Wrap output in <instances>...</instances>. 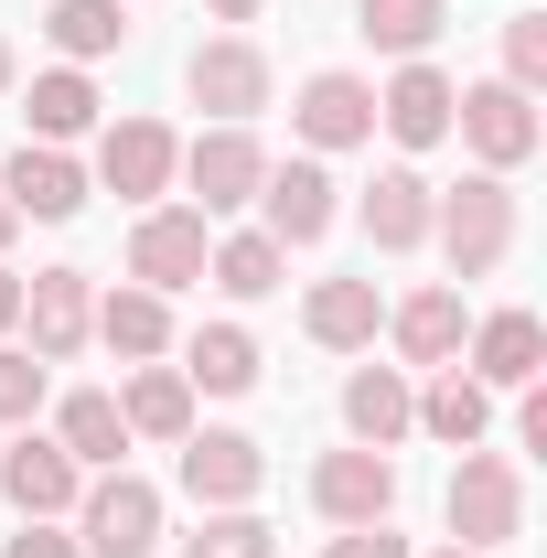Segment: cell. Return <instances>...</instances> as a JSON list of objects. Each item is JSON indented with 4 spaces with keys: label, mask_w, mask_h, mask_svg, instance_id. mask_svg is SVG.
<instances>
[{
    "label": "cell",
    "mask_w": 547,
    "mask_h": 558,
    "mask_svg": "<svg viewBox=\"0 0 547 558\" xmlns=\"http://www.w3.org/2000/svg\"><path fill=\"white\" fill-rule=\"evenodd\" d=\"M429 236H440L451 279H494L515 258V194H505V172H462L451 194H429Z\"/></svg>",
    "instance_id": "obj_1"
},
{
    "label": "cell",
    "mask_w": 547,
    "mask_h": 558,
    "mask_svg": "<svg viewBox=\"0 0 547 558\" xmlns=\"http://www.w3.org/2000/svg\"><path fill=\"white\" fill-rule=\"evenodd\" d=\"M451 130H462V150H473L483 172H515V161H537V97L526 86H505V75H483V86H451Z\"/></svg>",
    "instance_id": "obj_2"
},
{
    "label": "cell",
    "mask_w": 547,
    "mask_h": 558,
    "mask_svg": "<svg viewBox=\"0 0 547 558\" xmlns=\"http://www.w3.org/2000/svg\"><path fill=\"white\" fill-rule=\"evenodd\" d=\"M515 526H526V473H515L505 451H462V462H451V548L494 558Z\"/></svg>",
    "instance_id": "obj_3"
},
{
    "label": "cell",
    "mask_w": 547,
    "mask_h": 558,
    "mask_svg": "<svg viewBox=\"0 0 547 558\" xmlns=\"http://www.w3.org/2000/svg\"><path fill=\"white\" fill-rule=\"evenodd\" d=\"M11 333H33V365H75L86 354V333H97V279L86 269H33L22 279V323Z\"/></svg>",
    "instance_id": "obj_4"
},
{
    "label": "cell",
    "mask_w": 547,
    "mask_h": 558,
    "mask_svg": "<svg viewBox=\"0 0 547 558\" xmlns=\"http://www.w3.org/2000/svg\"><path fill=\"white\" fill-rule=\"evenodd\" d=\"M75 548L86 558H150L161 548V494L139 484V473H97V484L75 494Z\"/></svg>",
    "instance_id": "obj_5"
},
{
    "label": "cell",
    "mask_w": 547,
    "mask_h": 558,
    "mask_svg": "<svg viewBox=\"0 0 547 558\" xmlns=\"http://www.w3.org/2000/svg\"><path fill=\"white\" fill-rule=\"evenodd\" d=\"M183 97L205 108L215 130H247L269 108V54L247 33H215V44H194V65H183Z\"/></svg>",
    "instance_id": "obj_6"
},
{
    "label": "cell",
    "mask_w": 547,
    "mask_h": 558,
    "mask_svg": "<svg viewBox=\"0 0 547 558\" xmlns=\"http://www.w3.org/2000/svg\"><path fill=\"white\" fill-rule=\"evenodd\" d=\"M343 226V183L323 161H269V183H258V236L269 247H323Z\"/></svg>",
    "instance_id": "obj_7"
},
{
    "label": "cell",
    "mask_w": 547,
    "mask_h": 558,
    "mask_svg": "<svg viewBox=\"0 0 547 558\" xmlns=\"http://www.w3.org/2000/svg\"><path fill=\"white\" fill-rule=\"evenodd\" d=\"M205 258H215V226L194 205H139V226H130V279L139 290H194L205 279Z\"/></svg>",
    "instance_id": "obj_8"
},
{
    "label": "cell",
    "mask_w": 547,
    "mask_h": 558,
    "mask_svg": "<svg viewBox=\"0 0 547 558\" xmlns=\"http://www.w3.org/2000/svg\"><path fill=\"white\" fill-rule=\"evenodd\" d=\"M172 172H183V140L161 130V119H108V130H97V183H108L119 205H161Z\"/></svg>",
    "instance_id": "obj_9"
},
{
    "label": "cell",
    "mask_w": 547,
    "mask_h": 558,
    "mask_svg": "<svg viewBox=\"0 0 547 558\" xmlns=\"http://www.w3.org/2000/svg\"><path fill=\"white\" fill-rule=\"evenodd\" d=\"M312 505H323V526H376V515H398V451H365V440H343L312 462Z\"/></svg>",
    "instance_id": "obj_10"
},
{
    "label": "cell",
    "mask_w": 547,
    "mask_h": 558,
    "mask_svg": "<svg viewBox=\"0 0 547 558\" xmlns=\"http://www.w3.org/2000/svg\"><path fill=\"white\" fill-rule=\"evenodd\" d=\"M172 183H194V215H236V205H258V183H269V150H258V130H205L194 150H183V172Z\"/></svg>",
    "instance_id": "obj_11"
},
{
    "label": "cell",
    "mask_w": 547,
    "mask_h": 558,
    "mask_svg": "<svg viewBox=\"0 0 547 558\" xmlns=\"http://www.w3.org/2000/svg\"><path fill=\"white\" fill-rule=\"evenodd\" d=\"M172 451H183V494H194L205 515L215 505H258V484H269V451H258L247 429H183Z\"/></svg>",
    "instance_id": "obj_12"
},
{
    "label": "cell",
    "mask_w": 547,
    "mask_h": 558,
    "mask_svg": "<svg viewBox=\"0 0 547 558\" xmlns=\"http://www.w3.org/2000/svg\"><path fill=\"white\" fill-rule=\"evenodd\" d=\"M0 194H11L22 226H65V215H86V161L54 150V140H22V150L0 161Z\"/></svg>",
    "instance_id": "obj_13"
},
{
    "label": "cell",
    "mask_w": 547,
    "mask_h": 558,
    "mask_svg": "<svg viewBox=\"0 0 547 558\" xmlns=\"http://www.w3.org/2000/svg\"><path fill=\"white\" fill-rule=\"evenodd\" d=\"M0 494H11L22 515L65 526V515H75V494H86V473L65 462V440H54V429H22V440H0Z\"/></svg>",
    "instance_id": "obj_14"
},
{
    "label": "cell",
    "mask_w": 547,
    "mask_h": 558,
    "mask_svg": "<svg viewBox=\"0 0 547 558\" xmlns=\"http://www.w3.org/2000/svg\"><path fill=\"white\" fill-rule=\"evenodd\" d=\"M290 130L312 140V150H365V140H376V86H365V75H343V65L301 75V97H290Z\"/></svg>",
    "instance_id": "obj_15"
},
{
    "label": "cell",
    "mask_w": 547,
    "mask_h": 558,
    "mask_svg": "<svg viewBox=\"0 0 547 558\" xmlns=\"http://www.w3.org/2000/svg\"><path fill=\"white\" fill-rule=\"evenodd\" d=\"M376 130L398 140V150H440L451 140V75L429 65V54H409V65L376 86Z\"/></svg>",
    "instance_id": "obj_16"
},
{
    "label": "cell",
    "mask_w": 547,
    "mask_h": 558,
    "mask_svg": "<svg viewBox=\"0 0 547 558\" xmlns=\"http://www.w3.org/2000/svg\"><path fill=\"white\" fill-rule=\"evenodd\" d=\"M462 354H473L462 365L473 387H537L547 376V323L537 312H483L473 333H462Z\"/></svg>",
    "instance_id": "obj_17"
},
{
    "label": "cell",
    "mask_w": 547,
    "mask_h": 558,
    "mask_svg": "<svg viewBox=\"0 0 547 558\" xmlns=\"http://www.w3.org/2000/svg\"><path fill=\"white\" fill-rule=\"evenodd\" d=\"M301 333L323 354H365L376 333H387V301H376V279H323L312 301H301Z\"/></svg>",
    "instance_id": "obj_18"
},
{
    "label": "cell",
    "mask_w": 547,
    "mask_h": 558,
    "mask_svg": "<svg viewBox=\"0 0 547 558\" xmlns=\"http://www.w3.org/2000/svg\"><path fill=\"white\" fill-rule=\"evenodd\" d=\"M462 333H473V323H462V290H451V279H429V290H409V301L387 312V344L409 354V365H451Z\"/></svg>",
    "instance_id": "obj_19"
},
{
    "label": "cell",
    "mask_w": 547,
    "mask_h": 558,
    "mask_svg": "<svg viewBox=\"0 0 547 558\" xmlns=\"http://www.w3.org/2000/svg\"><path fill=\"white\" fill-rule=\"evenodd\" d=\"M86 344H108L119 365H161V354H172V301H161V290H139V279H130V290H108Z\"/></svg>",
    "instance_id": "obj_20"
},
{
    "label": "cell",
    "mask_w": 547,
    "mask_h": 558,
    "mask_svg": "<svg viewBox=\"0 0 547 558\" xmlns=\"http://www.w3.org/2000/svg\"><path fill=\"white\" fill-rule=\"evenodd\" d=\"M409 429H429L440 451H483V429H494V387H473L462 365H440L429 387H418V409H409Z\"/></svg>",
    "instance_id": "obj_21"
},
{
    "label": "cell",
    "mask_w": 547,
    "mask_h": 558,
    "mask_svg": "<svg viewBox=\"0 0 547 558\" xmlns=\"http://www.w3.org/2000/svg\"><path fill=\"white\" fill-rule=\"evenodd\" d=\"M409 409H418V387L398 365H354V376H343V429H354L365 451H398V440H409Z\"/></svg>",
    "instance_id": "obj_22"
},
{
    "label": "cell",
    "mask_w": 547,
    "mask_h": 558,
    "mask_svg": "<svg viewBox=\"0 0 547 558\" xmlns=\"http://www.w3.org/2000/svg\"><path fill=\"white\" fill-rule=\"evenodd\" d=\"M54 440H65V462H75V473H119V451H130L119 387H75L65 409H54Z\"/></svg>",
    "instance_id": "obj_23"
},
{
    "label": "cell",
    "mask_w": 547,
    "mask_h": 558,
    "mask_svg": "<svg viewBox=\"0 0 547 558\" xmlns=\"http://www.w3.org/2000/svg\"><path fill=\"white\" fill-rule=\"evenodd\" d=\"M354 215H365V236H376L387 258H409V247H429V183H418L409 161H398V172H376Z\"/></svg>",
    "instance_id": "obj_24"
},
{
    "label": "cell",
    "mask_w": 547,
    "mask_h": 558,
    "mask_svg": "<svg viewBox=\"0 0 547 558\" xmlns=\"http://www.w3.org/2000/svg\"><path fill=\"white\" fill-rule=\"evenodd\" d=\"M183 387H205V398H247V387H258V333H247V323H205V333L183 344Z\"/></svg>",
    "instance_id": "obj_25"
},
{
    "label": "cell",
    "mask_w": 547,
    "mask_h": 558,
    "mask_svg": "<svg viewBox=\"0 0 547 558\" xmlns=\"http://www.w3.org/2000/svg\"><path fill=\"white\" fill-rule=\"evenodd\" d=\"M119 418H130V440H183V429H194V387H183V365H130Z\"/></svg>",
    "instance_id": "obj_26"
},
{
    "label": "cell",
    "mask_w": 547,
    "mask_h": 558,
    "mask_svg": "<svg viewBox=\"0 0 547 558\" xmlns=\"http://www.w3.org/2000/svg\"><path fill=\"white\" fill-rule=\"evenodd\" d=\"M440 22H451V0H354V33L376 44V54H429L440 44Z\"/></svg>",
    "instance_id": "obj_27"
},
{
    "label": "cell",
    "mask_w": 547,
    "mask_h": 558,
    "mask_svg": "<svg viewBox=\"0 0 547 558\" xmlns=\"http://www.w3.org/2000/svg\"><path fill=\"white\" fill-rule=\"evenodd\" d=\"M44 33H54V54H65V65H97V54H119V44H130V0H54V22H44Z\"/></svg>",
    "instance_id": "obj_28"
},
{
    "label": "cell",
    "mask_w": 547,
    "mask_h": 558,
    "mask_svg": "<svg viewBox=\"0 0 547 558\" xmlns=\"http://www.w3.org/2000/svg\"><path fill=\"white\" fill-rule=\"evenodd\" d=\"M97 130V86H86V65H54V75H33V140H86Z\"/></svg>",
    "instance_id": "obj_29"
},
{
    "label": "cell",
    "mask_w": 547,
    "mask_h": 558,
    "mask_svg": "<svg viewBox=\"0 0 547 558\" xmlns=\"http://www.w3.org/2000/svg\"><path fill=\"white\" fill-rule=\"evenodd\" d=\"M279 269H290V247H269L258 226H247V236H226V247L205 258V279L226 290V301H269V290H279Z\"/></svg>",
    "instance_id": "obj_30"
},
{
    "label": "cell",
    "mask_w": 547,
    "mask_h": 558,
    "mask_svg": "<svg viewBox=\"0 0 547 558\" xmlns=\"http://www.w3.org/2000/svg\"><path fill=\"white\" fill-rule=\"evenodd\" d=\"M183 558H269V515L258 505H215L205 526L183 537Z\"/></svg>",
    "instance_id": "obj_31"
},
{
    "label": "cell",
    "mask_w": 547,
    "mask_h": 558,
    "mask_svg": "<svg viewBox=\"0 0 547 558\" xmlns=\"http://www.w3.org/2000/svg\"><path fill=\"white\" fill-rule=\"evenodd\" d=\"M44 376H54V365H33L22 344H0V429H33V409H44Z\"/></svg>",
    "instance_id": "obj_32"
},
{
    "label": "cell",
    "mask_w": 547,
    "mask_h": 558,
    "mask_svg": "<svg viewBox=\"0 0 547 558\" xmlns=\"http://www.w3.org/2000/svg\"><path fill=\"white\" fill-rule=\"evenodd\" d=\"M505 86H526V97L547 86V11H515L505 22Z\"/></svg>",
    "instance_id": "obj_33"
},
{
    "label": "cell",
    "mask_w": 547,
    "mask_h": 558,
    "mask_svg": "<svg viewBox=\"0 0 547 558\" xmlns=\"http://www.w3.org/2000/svg\"><path fill=\"white\" fill-rule=\"evenodd\" d=\"M323 558H418V548L398 537V515H376V526H343V537H333Z\"/></svg>",
    "instance_id": "obj_34"
},
{
    "label": "cell",
    "mask_w": 547,
    "mask_h": 558,
    "mask_svg": "<svg viewBox=\"0 0 547 558\" xmlns=\"http://www.w3.org/2000/svg\"><path fill=\"white\" fill-rule=\"evenodd\" d=\"M0 558H86V548H75L65 526H44V515H22V537H11Z\"/></svg>",
    "instance_id": "obj_35"
},
{
    "label": "cell",
    "mask_w": 547,
    "mask_h": 558,
    "mask_svg": "<svg viewBox=\"0 0 547 558\" xmlns=\"http://www.w3.org/2000/svg\"><path fill=\"white\" fill-rule=\"evenodd\" d=\"M11 323H22V269H0V344H11Z\"/></svg>",
    "instance_id": "obj_36"
},
{
    "label": "cell",
    "mask_w": 547,
    "mask_h": 558,
    "mask_svg": "<svg viewBox=\"0 0 547 558\" xmlns=\"http://www.w3.org/2000/svg\"><path fill=\"white\" fill-rule=\"evenodd\" d=\"M215 22H258V11H269V0H205Z\"/></svg>",
    "instance_id": "obj_37"
},
{
    "label": "cell",
    "mask_w": 547,
    "mask_h": 558,
    "mask_svg": "<svg viewBox=\"0 0 547 558\" xmlns=\"http://www.w3.org/2000/svg\"><path fill=\"white\" fill-rule=\"evenodd\" d=\"M11 236H22V215H11V194H0V247H11Z\"/></svg>",
    "instance_id": "obj_38"
},
{
    "label": "cell",
    "mask_w": 547,
    "mask_h": 558,
    "mask_svg": "<svg viewBox=\"0 0 547 558\" xmlns=\"http://www.w3.org/2000/svg\"><path fill=\"white\" fill-rule=\"evenodd\" d=\"M11 75H22V65H11V44H0V97H11Z\"/></svg>",
    "instance_id": "obj_39"
},
{
    "label": "cell",
    "mask_w": 547,
    "mask_h": 558,
    "mask_svg": "<svg viewBox=\"0 0 547 558\" xmlns=\"http://www.w3.org/2000/svg\"><path fill=\"white\" fill-rule=\"evenodd\" d=\"M429 558H473V548H429Z\"/></svg>",
    "instance_id": "obj_40"
}]
</instances>
